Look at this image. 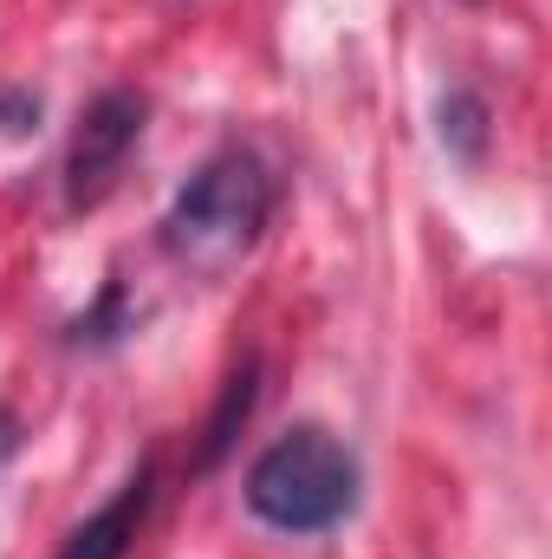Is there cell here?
Masks as SVG:
<instances>
[{"mask_svg":"<svg viewBox=\"0 0 552 559\" xmlns=\"http://www.w3.org/2000/svg\"><path fill=\"white\" fill-rule=\"evenodd\" d=\"M274 215V182L267 169L248 156V150H221L208 156L169 202L163 215V248L182 261V267H202V274H221L235 267L261 228Z\"/></svg>","mask_w":552,"mask_h":559,"instance_id":"cell-1","label":"cell"},{"mask_svg":"<svg viewBox=\"0 0 552 559\" xmlns=\"http://www.w3.org/2000/svg\"><path fill=\"white\" fill-rule=\"evenodd\" d=\"M248 508L279 534H325L358 508V455L332 429L299 423L254 455Z\"/></svg>","mask_w":552,"mask_h":559,"instance_id":"cell-2","label":"cell"},{"mask_svg":"<svg viewBox=\"0 0 552 559\" xmlns=\"http://www.w3.org/2000/svg\"><path fill=\"white\" fill-rule=\"evenodd\" d=\"M137 138H143V98L137 92H98L85 105L79 131H72V150H65V202L72 209H98L118 189V176H124Z\"/></svg>","mask_w":552,"mask_h":559,"instance_id":"cell-3","label":"cell"},{"mask_svg":"<svg viewBox=\"0 0 552 559\" xmlns=\"http://www.w3.org/2000/svg\"><path fill=\"white\" fill-rule=\"evenodd\" d=\"M143 508H149V468H137V475L118 488V501H105V508L65 540L59 559H124L131 540H137V527H143Z\"/></svg>","mask_w":552,"mask_h":559,"instance_id":"cell-4","label":"cell"},{"mask_svg":"<svg viewBox=\"0 0 552 559\" xmlns=\"http://www.w3.org/2000/svg\"><path fill=\"white\" fill-rule=\"evenodd\" d=\"M248 411H254V365H241V371L228 378L221 411H215V423H208V442H202V468H208V462H221V449L235 442V423H248Z\"/></svg>","mask_w":552,"mask_h":559,"instance_id":"cell-5","label":"cell"},{"mask_svg":"<svg viewBox=\"0 0 552 559\" xmlns=\"http://www.w3.org/2000/svg\"><path fill=\"white\" fill-rule=\"evenodd\" d=\"M442 138L461 143V156H475V150H481V105H475L468 92H455V98L442 105Z\"/></svg>","mask_w":552,"mask_h":559,"instance_id":"cell-6","label":"cell"},{"mask_svg":"<svg viewBox=\"0 0 552 559\" xmlns=\"http://www.w3.org/2000/svg\"><path fill=\"white\" fill-rule=\"evenodd\" d=\"M118 319H124V286H105L98 293V306L72 325V338H92V345H105V338H118Z\"/></svg>","mask_w":552,"mask_h":559,"instance_id":"cell-7","label":"cell"}]
</instances>
